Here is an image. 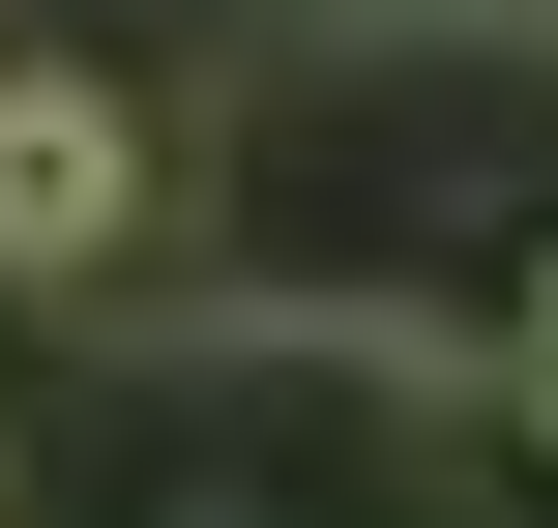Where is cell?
<instances>
[{
  "instance_id": "cell-1",
  "label": "cell",
  "mask_w": 558,
  "mask_h": 528,
  "mask_svg": "<svg viewBox=\"0 0 558 528\" xmlns=\"http://www.w3.org/2000/svg\"><path fill=\"white\" fill-rule=\"evenodd\" d=\"M206 206H235V294L265 323H383L412 353L471 265L558 235V59L530 29H294V59H235Z\"/></svg>"
},
{
  "instance_id": "cell-2",
  "label": "cell",
  "mask_w": 558,
  "mask_h": 528,
  "mask_svg": "<svg viewBox=\"0 0 558 528\" xmlns=\"http://www.w3.org/2000/svg\"><path fill=\"white\" fill-rule=\"evenodd\" d=\"M118 235H147V118L59 88V59H0V294H88Z\"/></svg>"
},
{
  "instance_id": "cell-3",
  "label": "cell",
  "mask_w": 558,
  "mask_h": 528,
  "mask_svg": "<svg viewBox=\"0 0 558 528\" xmlns=\"http://www.w3.org/2000/svg\"><path fill=\"white\" fill-rule=\"evenodd\" d=\"M500 441H558V235L500 265Z\"/></svg>"
}]
</instances>
